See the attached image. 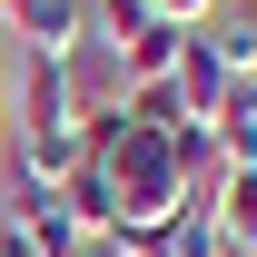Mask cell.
Masks as SVG:
<instances>
[{"instance_id":"3","label":"cell","mask_w":257,"mask_h":257,"mask_svg":"<svg viewBox=\"0 0 257 257\" xmlns=\"http://www.w3.org/2000/svg\"><path fill=\"white\" fill-rule=\"evenodd\" d=\"M0 20L30 40V50H50V60H69L79 40H89V0H0Z\"/></svg>"},{"instance_id":"1","label":"cell","mask_w":257,"mask_h":257,"mask_svg":"<svg viewBox=\"0 0 257 257\" xmlns=\"http://www.w3.org/2000/svg\"><path fill=\"white\" fill-rule=\"evenodd\" d=\"M89 159L109 168V188H119V227H168L188 208V178H178V149H168V128H139V119H99L89 128Z\"/></svg>"},{"instance_id":"14","label":"cell","mask_w":257,"mask_h":257,"mask_svg":"<svg viewBox=\"0 0 257 257\" xmlns=\"http://www.w3.org/2000/svg\"><path fill=\"white\" fill-rule=\"evenodd\" d=\"M237 10H247V20H257V0H237Z\"/></svg>"},{"instance_id":"10","label":"cell","mask_w":257,"mask_h":257,"mask_svg":"<svg viewBox=\"0 0 257 257\" xmlns=\"http://www.w3.org/2000/svg\"><path fill=\"white\" fill-rule=\"evenodd\" d=\"M178 50H188V30H178V20H149L119 60H128V79H168V69H178Z\"/></svg>"},{"instance_id":"2","label":"cell","mask_w":257,"mask_h":257,"mask_svg":"<svg viewBox=\"0 0 257 257\" xmlns=\"http://www.w3.org/2000/svg\"><path fill=\"white\" fill-rule=\"evenodd\" d=\"M60 69H69V99H79V128H99V119H128V89H139V79H128V60L109 50V40H79Z\"/></svg>"},{"instance_id":"8","label":"cell","mask_w":257,"mask_h":257,"mask_svg":"<svg viewBox=\"0 0 257 257\" xmlns=\"http://www.w3.org/2000/svg\"><path fill=\"white\" fill-rule=\"evenodd\" d=\"M69 218H79V237H109V227H119V188H109V168H99V159L69 168Z\"/></svg>"},{"instance_id":"6","label":"cell","mask_w":257,"mask_h":257,"mask_svg":"<svg viewBox=\"0 0 257 257\" xmlns=\"http://www.w3.org/2000/svg\"><path fill=\"white\" fill-rule=\"evenodd\" d=\"M168 79H178V99H188V119H218L227 89H237V79L208 60V40H198V30H188V50H178V69H168Z\"/></svg>"},{"instance_id":"13","label":"cell","mask_w":257,"mask_h":257,"mask_svg":"<svg viewBox=\"0 0 257 257\" xmlns=\"http://www.w3.org/2000/svg\"><path fill=\"white\" fill-rule=\"evenodd\" d=\"M0 128H10V60H0Z\"/></svg>"},{"instance_id":"4","label":"cell","mask_w":257,"mask_h":257,"mask_svg":"<svg viewBox=\"0 0 257 257\" xmlns=\"http://www.w3.org/2000/svg\"><path fill=\"white\" fill-rule=\"evenodd\" d=\"M168 149H178V178H188V198H218L237 168H227V149H218V128L208 119H178L168 128Z\"/></svg>"},{"instance_id":"9","label":"cell","mask_w":257,"mask_h":257,"mask_svg":"<svg viewBox=\"0 0 257 257\" xmlns=\"http://www.w3.org/2000/svg\"><path fill=\"white\" fill-rule=\"evenodd\" d=\"M208 128H218L227 168H257V79H237V89H227V109H218Z\"/></svg>"},{"instance_id":"11","label":"cell","mask_w":257,"mask_h":257,"mask_svg":"<svg viewBox=\"0 0 257 257\" xmlns=\"http://www.w3.org/2000/svg\"><path fill=\"white\" fill-rule=\"evenodd\" d=\"M149 20H159V0H89V40H109V50H128Z\"/></svg>"},{"instance_id":"7","label":"cell","mask_w":257,"mask_h":257,"mask_svg":"<svg viewBox=\"0 0 257 257\" xmlns=\"http://www.w3.org/2000/svg\"><path fill=\"white\" fill-rule=\"evenodd\" d=\"M198 40H208V60H218L227 79H257V20H247V10H227V0H218V10L198 20Z\"/></svg>"},{"instance_id":"12","label":"cell","mask_w":257,"mask_h":257,"mask_svg":"<svg viewBox=\"0 0 257 257\" xmlns=\"http://www.w3.org/2000/svg\"><path fill=\"white\" fill-rule=\"evenodd\" d=\"M208 10H218V0H159V20H178V30H198Z\"/></svg>"},{"instance_id":"5","label":"cell","mask_w":257,"mask_h":257,"mask_svg":"<svg viewBox=\"0 0 257 257\" xmlns=\"http://www.w3.org/2000/svg\"><path fill=\"white\" fill-rule=\"evenodd\" d=\"M198 208L218 218V247L227 257H257V168H237V178H227L218 198H198Z\"/></svg>"}]
</instances>
